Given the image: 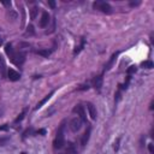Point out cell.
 <instances>
[{
    "label": "cell",
    "instance_id": "obj_1",
    "mask_svg": "<svg viewBox=\"0 0 154 154\" xmlns=\"http://www.w3.org/2000/svg\"><path fill=\"white\" fill-rule=\"evenodd\" d=\"M64 142H65V141H64V125L61 124V125H60V128H59V129H58V131H57V136H55L54 142H53L54 148H57V149L63 148Z\"/></svg>",
    "mask_w": 154,
    "mask_h": 154
},
{
    "label": "cell",
    "instance_id": "obj_2",
    "mask_svg": "<svg viewBox=\"0 0 154 154\" xmlns=\"http://www.w3.org/2000/svg\"><path fill=\"white\" fill-rule=\"evenodd\" d=\"M93 6H94L95 10H99V11H101L103 13H111L112 12L111 5L107 4V2H103V1H96V2L93 4Z\"/></svg>",
    "mask_w": 154,
    "mask_h": 154
},
{
    "label": "cell",
    "instance_id": "obj_3",
    "mask_svg": "<svg viewBox=\"0 0 154 154\" xmlns=\"http://www.w3.org/2000/svg\"><path fill=\"white\" fill-rule=\"evenodd\" d=\"M69 126H70L71 131L77 132V131L81 129V126H82V120H81V118H72V119L70 120V123H69Z\"/></svg>",
    "mask_w": 154,
    "mask_h": 154
},
{
    "label": "cell",
    "instance_id": "obj_4",
    "mask_svg": "<svg viewBox=\"0 0 154 154\" xmlns=\"http://www.w3.org/2000/svg\"><path fill=\"white\" fill-rule=\"evenodd\" d=\"M12 63H14L16 65H22L25 60V54L24 53H14L11 58Z\"/></svg>",
    "mask_w": 154,
    "mask_h": 154
},
{
    "label": "cell",
    "instance_id": "obj_5",
    "mask_svg": "<svg viewBox=\"0 0 154 154\" xmlns=\"http://www.w3.org/2000/svg\"><path fill=\"white\" fill-rule=\"evenodd\" d=\"M73 113H77V116L81 117V120H87V117H85V112H84V108L82 105H76L73 107Z\"/></svg>",
    "mask_w": 154,
    "mask_h": 154
},
{
    "label": "cell",
    "instance_id": "obj_6",
    "mask_svg": "<svg viewBox=\"0 0 154 154\" xmlns=\"http://www.w3.org/2000/svg\"><path fill=\"white\" fill-rule=\"evenodd\" d=\"M7 77H8L10 81L16 82V81H18V79L20 78V75H19L16 70H13V69H8V70H7Z\"/></svg>",
    "mask_w": 154,
    "mask_h": 154
},
{
    "label": "cell",
    "instance_id": "obj_7",
    "mask_svg": "<svg viewBox=\"0 0 154 154\" xmlns=\"http://www.w3.org/2000/svg\"><path fill=\"white\" fill-rule=\"evenodd\" d=\"M48 23H49V14H48V12H42V14H41V19H40V26L41 28H45L46 25H48Z\"/></svg>",
    "mask_w": 154,
    "mask_h": 154
},
{
    "label": "cell",
    "instance_id": "obj_8",
    "mask_svg": "<svg viewBox=\"0 0 154 154\" xmlns=\"http://www.w3.org/2000/svg\"><path fill=\"white\" fill-rule=\"evenodd\" d=\"M87 108H88V112H89L90 118L91 119H96V108H95V106L91 102H88L87 103Z\"/></svg>",
    "mask_w": 154,
    "mask_h": 154
},
{
    "label": "cell",
    "instance_id": "obj_9",
    "mask_svg": "<svg viewBox=\"0 0 154 154\" xmlns=\"http://www.w3.org/2000/svg\"><path fill=\"white\" fill-rule=\"evenodd\" d=\"M93 87L96 90H100L101 89V87H102V76H96L93 79Z\"/></svg>",
    "mask_w": 154,
    "mask_h": 154
},
{
    "label": "cell",
    "instance_id": "obj_10",
    "mask_svg": "<svg viewBox=\"0 0 154 154\" xmlns=\"http://www.w3.org/2000/svg\"><path fill=\"white\" fill-rule=\"evenodd\" d=\"M60 154H77V149H76V147H75L73 143L69 142V143H67V148H66V150L63 152V153H60Z\"/></svg>",
    "mask_w": 154,
    "mask_h": 154
},
{
    "label": "cell",
    "instance_id": "obj_11",
    "mask_svg": "<svg viewBox=\"0 0 154 154\" xmlns=\"http://www.w3.org/2000/svg\"><path fill=\"white\" fill-rule=\"evenodd\" d=\"M53 93H54V91H51V93H49L48 95H46V96H45V97H43V99H42L40 102H37V105H36L35 109H38V108H41V107H42V106H43V105H45V103H46V102H47V101L51 99V96L53 95Z\"/></svg>",
    "mask_w": 154,
    "mask_h": 154
},
{
    "label": "cell",
    "instance_id": "obj_12",
    "mask_svg": "<svg viewBox=\"0 0 154 154\" xmlns=\"http://www.w3.org/2000/svg\"><path fill=\"white\" fill-rule=\"evenodd\" d=\"M89 136H90V128H88V129L85 130V132L83 134V136H82V138H81V144H82V146H85V144H87V142H88V140H89Z\"/></svg>",
    "mask_w": 154,
    "mask_h": 154
},
{
    "label": "cell",
    "instance_id": "obj_13",
    "mask_svg": "<svg viewBox=\"0 0 154 154\" xmlns=\"http://www.w3.org/2000/svg\"><path fill=\"white\" fill-rule=\"evenodd\" d=\"M0 75L4 77L6 75V65H5V61L2 59V57L0 55Z\"/></svg>",
    "mask_w": 154,
    "mask_h": 154
},
{
    "label": "cell",
    "instance_id": "obj_14",
    "mask_svg": "<svg viewBox=\"0 0 154 154\" xmlns=\"http://www.w3.org/2000/svg\"><path fill=\"white\" fill-rule=\"evenodd\" d=\"M5 52H6V54H7L10 58H12V55L14 54V53H13V48H12V45L7 43V45L5 46Z\"/></svg>",
    "mask_w": 154,
    "mask_h": 154
},
{
    "label": "cell",
    "instance_id": "obj_15",
    "mask_svg": "<svg viewBox=\"0 0 154 154\" xmlns=\"http://www.w3.org/2000/svg\"><path fill=\"white\" fill-rule=\"evenodd\" d=\"M142 66H143L144 69H153V67H154V64H153V61H150V60H146V61L142 63Z\"/></svg>",
    "mask_w": 154,
    "mask_h": 154
},
{
    "label": "cell",
    "instance_id": "obj_16",
    "mask_svg": "<svg viewBox=\"0 0 154 154\" xmlns=\"http://www.w3.org/2000/svg\"><path fill=\"white\" fill-rule=\"evenodd\" d=\"M37 12H38L37 7H32V8L30 10V18H31V19H35V18H36V14H37Z\"/></svg>",
    "mask_w": 154,
    "mask_h": 154
},
{
    "label": "cell",
    "instance_id": "obj_17",
    "mask_svg": "<svg viewBox=\"0 0 154 154\" xmlns=\"http://www.w3.org/2000/svg\"><path fill=\"white\" fill-rule=\"evenodd\" d=\"M36 53H37V54H40V55H42V57H46V58H47V57L51 54V52H49V51H46V49H41V51H37Z\"/></svg>",
    "mask_w": 154,
    "mask_h": 154
},
{
    "label": "cell",
    "instance_id": "obj_18",
    "mask_svg": "<svg viewBox=\"0 0 154 154\" xmlns=\"http://www.w3.org/2000/svg\"><path fill=\"white\" fill-rule=\"evenodd\" d=\"M136 70H137V69H136V66H130V67L128 69V73H129V75H130V73H135V72H136Z\"/></svg>",
    "mask_w": 154,
    "mask_h": 154
},
{
    "label": "cell",
    "instance_id": "obj_19",
    "mask_svg": "<svg viewBox=\"0 0 154 154\" xmlns=\"http://www.w3.org/2000/svg\"><path fill=\"white\" fill-rule=\"evenodd\" d=\"M24 114H25V109H24V111H23V112H22V113H20V114L17 117V119H16V123H18L19 120H22V119L24 118Z\"/></svg>",
    "mask_w": 154,
    "mask_h": 154
},
{
    "label": "cell",
    "instance_id": "obj_20",
    "mask_svg": "<svg viewBox=\"0 0 154 154\" xmlns=\"http://www.w3.org/2000/svg\"><path fill=\"white\" fill-rule=\"evenodd\" d=\"M148 150H149V153H150V154H154V147H153V144H152V143H149V144H148Z\"/></svg>",
    "mask_w": 154,
    "mask_h": 154
},
{
    "label": "cell",
    "instance_id": "obj_21",
    "mask_svg": "<svg viewBox=\"0 0 154 154\" xmlns=\"http://www.w3.org/2000/svg\"><path fill=\"white\" fill-rule=\"evenodd\" d=\"M32 29H34V28H32V25H29V26H28L26 32H28V34H29V32H30V34H32V32H34V30H32Z\"/></svg>",
    "mask_w": 154,
    "mask_h": 154
},
{
    "label": "cell",
    "instance_id": "obj_22",
    "mask_svg": "<svg viewBox=\"0 0 154 154\" xmlns=\"http://www.w3.org/2000/svg\"><path fill=\"white\" fill-rule=\"evenodd\" d=\"M48 4H49L51 7H54V6H55V2H54V1H48Z\"/></svg>",
    "mask_w": 154,
    "mask_h": 154
},
{
    "label": "cell",
    "instance_id": "obj_23",
    "mask_svg": "<svg viewBox=\"0 0 154 154\" xmlns=\"http://www.w3.org/2000/svg\"><path fill=\"white\" fill-rule=\"evenodd\" d=\"M2 4H4L5 6H8V5H11V2H10V1H2Z\"/></svg>",
    "mask_w": 154,
    "mask_h": 154
},
{
    "label": "cell",
    "instance_id": "obj_24",
    "mask_svg": "<svg viewBox=\"0 0 154 154\" xmlns=\"http://www.w3.org/2000/svg\"><path fill=\"white\" fill-rule=\"evenodd\" d=\"M6 129H7V126H6V125H5V126H1V128H0V130H6Z\"/></svg>",
    "mask_w": 154,
    "mask_h": 154
},
{
    "label": "cell",
    "instance_id": "obj_25",
    "mask_svg": "<svg viewBox=\"0 0 154 154\" xmlns=\"http://www.w3.org/2000/svg\"><path fill=\"white\" fill-rule=\"evenodd\" d=\"M1 45H2V38L0 37V46H1Z\"/></svg>",
    "mask_w": 154,
    "mask_h": 154
},
{
    "label": "cell",
    "instance_id": "obj_26",
    "mask_svg": "<svg viewBox=\"0 0 154 154\" xmlns=\"http://www.w3.org/2000/svg\"><path fill=\"white\" fill-rule=\"evenodd\" d=\"M22 154H25V153H22Z\"/></svg>",
    "mask_w": 154,
    "mask_h": 154
}]
</instances>
